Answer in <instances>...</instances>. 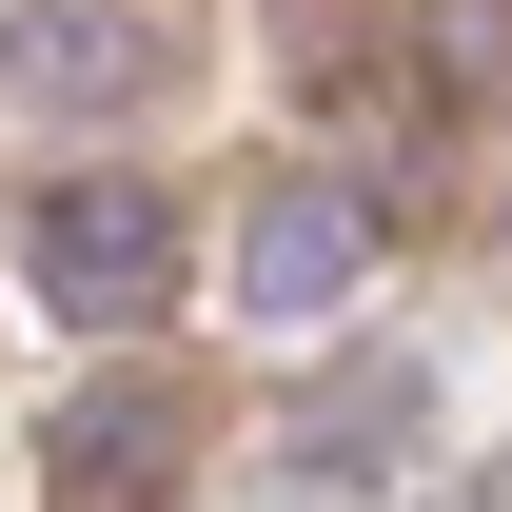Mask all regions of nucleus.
Returning <instances> with one entry per match:
<instances>
[{"label": "nucleus", "mask_w": 512, "mask_h": 512, "mask_svg": "<svg viewBox=\"0 0 512 512\" xmlns=\"http://www.w3.org/2000/svg\"><path fill=\"white\" fill-rule=\"evenodd\" d=\"M20 276H40L60 335H138L158 296H178V197H158V178H40Z\"/></svg>", "instance_id": "obj_1"}, {"label": "nucleus", "mask_w": 512, "mask_h": 512, "mask_svg": "<svg viewBox=\"0 0 512 512\" xmlns=\"http://www.w3.org/2000/svg\"><path fill=\"white\" fill-rule=\"evenodd\" d=\"M335 276H355V217L335 197H276L256 217V316H335Z\"/></svg>", "instance_id": "obj_2"}]
</instances>
